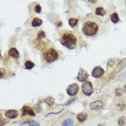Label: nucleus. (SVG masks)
<instances>
[{
  "label": "nucleus",
  "mask_w": 126,
  "mask_h": 126,
  "mask_svg": "<svg viewBox=\"0 0 126 126\" xmlns=\"http://www.w3.org/2000/svg\"><path fill=\"white\" fill-rule=\"evenodd\" d=\"M61 43L63 46L69 49H74L77 46V39L74 34L66 33L63 35L61 40Z\"/></svg>",
  "instance_id": "1"
},
{
  "label": "nucleus",
  "mask_w": 126,
  "mask_h": 126,
  "mask_svg": "<svg viewBox=\"0 0 126 126\" xmlns=\"http://www.w3.org/2000/svg\"><path fill=\"white\" fill-rule=\"evenodd\" d=\"M98 30V26L94 22L86 21L83 24L82 31L85 34L88 36H94Z\"/></svg>",
  "instance_id": "2"
},
{
  "label": "nucleus",
  "mask_w": 126,
  "mask_h": 126,
  "mask_svg": "<svg viewBox=\"0 0 126 126\" xmlns=\"http://www.w3.org/2000/svg\"><path fill=\"white\" fill-rule=\"evenodd\" d=\"M58 53L53 49H49L43 53V58L47 62L51 63L56 61L58 58Z\"/></svg>",
  "instance_id": "3"
},
{
  "label": "nucleus",
  "mask_w": 126,
  "mask_h": 126,
  "mask_svg": "<svg viewBox=\"0 0 126 126\" xmlns=\"http://www.w3.org/2000/svg\"><path fill=\"white\" fill-rule=\"evenodd\" d=\"M82 91L85 95L90 96L93 93L94 88L91 82L86 81L82 86Z\"/></svg>",
  "instance_id": "4"
},
{
  "label": "nucleus",
  "mask_w": 126,
  "mask_h": 126,
  "mask_svg": "<svg viewBox=\"0 0 126 126\" xmlns=\"http://www.w3.org/2000/svg\"><path fill=\"white\" fill-rule=\"evenodd\" d=\"M79 91V86L77 83H72L69 85L66 89V92L69 96H74L77 94Z\"/></svg>",
  "instance_id": "5"
},
{
  "label": "nucleus",
  "mask_w": 126,
  "mask_h": 126,
  "mask_svg": "<svg viewBox=\"0 0 126 126\" xmlns=\"http://www.w3.org/2000/svg\"><path fill=\"white\" fill-rule=\"evenodd\" d=\"M104 70L100 66L95 67L92 72V76L95 78H99L104 74Z\"/></svg>",
  "instance_id": "6"
},
{
  "label": "nucleus",
  "mask_w": 126,
  "mask_h": 126,
  "mask_svg": "<svg viewBox=\"0 0 126 126\" xmlns=\"http://www.w3.org/2000/svg\"><path fill=\"white\" fill-rule=\"evenodd\" d=\"M88 74L85 70H83L82 68H80L79 71L77 79L80 82L85 81L88 79Z\"/></svg>",
  "instance_id": "7"
},
{
  "label": "nucleus",
  "mask_w": 126,
  "mask_h": 126,
  "mask_svg": "<svg viewBox=\"0 0 126 126\" xmlns=\"http://www.w3.org/2000/svg\"><path fill=\"white\" fill-rule=\"evenodd\" d=\"M29 115L31 116H35L36 114L32 108L29 106H24L22 108V115Z\"/></svg>",
  "instance_id": "8"
},
{
  "label": "nucleus",
  "mask_w": 126,
  "mask_h": 126,
  "mask_svg": "<svg viewBox=\"0 0 126 126\" xmlns=\"http://www.w3.org/2000/svg\"><path fill=\"white\" fill-rule=\"evenodd\" d=\"M18 112L17 110H8L5 112V116L7 118H10V119H13L15 118L18 116Z\"/></svg>",
  "instance_id": "9"
},
{
  "label": "nucleus",
  "mask_w": 126,
  "mask_h": 126,
  "mask_svg": "<svg viewBox=\"0 0 126 126\" xmlns=\"http://www.w3.org/2000/svg\"><path fill=\"white\" fill-rule=\"evenodd\" d=\"M103 103L101 101H96L90 104V108L92 110H98L102 108Z\"/></svg>",
  "instance_id": "10"
},
{
  "label": "nucleus",
  "mask_w": 126,
  "mask_h": 126,
  "mask_svg": "<svg viewBox=\"0 0 126 126\" xmlns=\"http://www.w3.org/2000/svg\"><path fill=\"white\" fill-rule=\"evenodd\" d=\"M126 67V58L123 59L121 61L117 64L116 68L115 69V72H119L123 70V69L125 68Z\"/></svg>",
  "instance_id": "11"
},
{
  "label": "nucleus",
  "mask_w": 126,
  "mask_h": 126,
  "mask_svg": "<svg viewBox=\"0 0 126 126\" xmlns=\"http://www.w3.org/2000/svg\"><path fill=\"white\" fill-rule=\"evenodd\" d=\"M8 55L10 56H12L13 58H18L20 55H19V53L17 49L15 48H11V49L8 51Z\"/></svg>",
  "instance_id": "12"
},
{
  "label": "nucleus",
  "mask_w": 126,
  "mask_h": 126,
  "mask_svg": "<svg viewBox=\"0 0 126 126\" xmlns=\"http://www.w3.org/2000/svg\"><path fill=\"white\" fill-rule=\"evenodd\" d=\"M106 11L102 7H98L96 8L95 10V14L97 16H104L106 14Z\"/></svg>",
  "instance_id": "13"
},
{
  "label": "nucleus",
  "mask_w": 126,
  "mask_h": 126,
  "mask_svg": "<svg viewBox=\"0 0 126 126\" xmlns=\"http://www.w3.org/2000/svg\"><path fill=\"white\" fill-rule=\"evenodd\" d=\"M42 24V20L39 18H33V21L32 22V26L33 27H38L40 26Z\"/></svg>",
  "instance_id": "14"
},
{
  "label": "nucleus",
  "mask_w": 126,
  "mask_h": 126,
  "mask_svg": "<svg viewBox=\"0 0 126 126\" xmlns=\"http://www.w3.org/2000/svg\"><path fill=\"white\" fill-rule=\"evenodd\" d=\"M111 18V20L112 23H114V24H116V23H118L120 19H119V17H118V15L117 13H112L110 16Z\"/></svg>",
  "instance_id": "15"
},
{
  "label": "nucleus",
  "mask_w": 126,
  "mask_h": 126,
  "mask_svg": "<svg viewBox=\"0 0 126 126\" xmlns=\"http://www.w3.org/2000/svg\"><path fill=\"white\" fill-rule=\"evenodd\" d=\"M63 126H74V121L71 118H66L63 121Z\"/></svg>",
  "instance_id": "16"
},
{
  "label": "nucleus",
  "mask_w": 126,
  "mask_h": 126,
  "mask_svg": "<svg viewBox=\"0 0 126 126\" xmlns=\"http://www.w3.org/2000/svg\"><path fill=\"white\" fill-rule=\"evenodd\" d=\"M87 118V114L86 113H80L77 115V119L79 122H83Z\"/></svg>",
  "instance_id": "17"
},
{
  "label": "nucleus",
  "mask_w": 126,
  "mask_h": 126,
  "mask_svg": "<svg viewBox=\"0 0 126 126\" xmlns=\"http://www.w3.org/2000/svg\"><path fill=\"white\" fill-rule=\"evenodd\" d=\"M34 66V63L30 61H27L25 63V68L27 69H31Z\"/></svg>",
  "instance_id": "18"
},
{
  "label": "nucleus",
  "mask_w": 126,
  "mask_h": 126,
  "mask_svg": "<svg viewBox=\"0 0 126 126\" xmlns=\"http://www.w3.org/2000/svg\"><path fill=\"white\" fill-rule=\"evenodd\" d=\"M78 22V19L71 18L69 19V26H71V27H74L77 24Z\"/></svg>",
  "instance_id": "19"
},
{
  "label": "nucleus",
  "mask_w": 126,
  "mask_h": 126,
  "mask_svg": "<svg viewBox=\"0 0 126 126\" xmlns=\"http://www.w3.org/2000/svg\"><path fill=\"white\" fill-rule=\"evenodd\" d=\"M126 118L125 117L123 116L120 117L118 121V125H119V126H124V125H125L126 124Z\"/></svg>",
  "instance_id": "20"
},
{
  "label": "nucleus",
  "mask_w": 126,
  "mask_h": 126,
  "mask_svg": "<svg viewBox=\"0 0 126 126\" xmlns=\"http://www.w3.org/2000/svg\"><path fill=\"white\" fill-rule=\"evenodd\" d=\"M45 102L49 105H52L54 103V99L52 97H48L45 99Z\"/></svg>",
  "instance_id": "21"
},
{
  "label": "nucleus",
  "mask_w": 126,
  "mask_h": 126,
  "mask_svg": "<svg viewBox=\"0 0 126 126\" xmlns=\"http://www.w3.org/2000/svg\"><path fill=\"white\" fill-rule=\"evenodd\" d=\"M45 37V33L43 31H40L37 34V39H40Z\"/></svg>",
  "instance_id": "22"
},
{
  "label": "nucleus",
  "mask_w": 126,
  "mask_h": 126,
  "mask_svg": "<svg viewBox=\"0 0 126 126\" xmlns=\"http://www.w3.org/2000/svg\"><path fill=\"white\" fill-rule=\"evenodd\" d=\"M115 93L116 96H121L123 94V90L121 88H117L115 90Z\"/></svg>",
  "instance_id": "23"
},
{
  "label": "nucleus",
  "mask_w": 126,
  "mask_h": 126,
  "mask_svg": "<svg viewBox=\"0 0 126 126\" xmlns=\"http://www.w3.org/2000/svg\"><path fill=\"white\" fill-rule=\"evenodd\" d=\"M34 11L37 13H40L42 11V7L39 4H37L34 8Z\"/></svg>",
  "instance_id": "24"
},
{
  "label": "nucleus",
  "mask_w": 126,
  "mask_h": 126,
  "mask_svg": "<svg viewBox=\"0 0 126 126\" xmlns=\"http://www.w3.org/2000/svg\"><path fill=\"white\" fill-rule=\"evenodd\" d=\"M29 125L30 126H40L39 123L35 121H30L29 122Z\"/></svg>",
  "instance_id": "25"
},
{
  "label": "nucleus",
  "mask_w": 126,
  "mask_h": 126,
  "mask_svg": "<svg viewBox=\"0 0 126 126\" xmlns=\"http://www.w3.org/2000/svg\"><path fill=\"white\" fill-rule=\"evenodd\" d=\"M114 64V61H112V60H110L108 63V65H109L110 66H112Z\"/></svg>",
  "instance_id": "26"
},
{
  "label": "nucleus",
  "mask_w": 126,
  "mask_h": 126,
  "mask_svg": "<svg viewBox=\"0 0 126 126\" xmlns=\"http://www.w3.org/2000/svg\"><path fill=\"white\" fill-rule=\"evenodd\" d=\"M63 111V110H61L60 111H59L58 112H56V113H54V112H51V113H49V114H47V115H46V116H47V115H50V114H59V113H61V112H62V111Z\"/></svg>",
  "instance_id": "27"
},
{
  "label": "nucleus",
  "mask_w": 126,
  "mask_h": 126,
  "mask_svg": "<svg viewBox=\"0 0 126 126\" xmlns=\"http://www.w3.org/2000/svg\"><path fill=\"white\" fill-rule=\"evenodd\" d=\"M123 91H124V92H126V83L125 85H124V88H123Z\"/></svg>",
  "instance_id": "28"
}]
</instances>
